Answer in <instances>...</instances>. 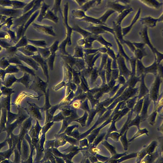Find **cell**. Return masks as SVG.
Wrapping results in <instances>:
<instances>
[{
  "label": "cell",
  "instance_id": "obj_1",
  "mask_svg": "<svg viewBox=\"0 0 163 163\" xmlns=\"http://www.w3.org/2000/svg\"><path fill=\"white\" fill-rule=\"evenodd\" d=\"M162 80L159 75L156 77L154 83L153 84L151 90V97L155 102L157 100L158 96L160 87Z\"/></svg>",
  "mask_w": 163,
  "mask_h": 163
},
{
  "label": "cell",
  "instance_id": "obj_2",
  "mask_svg": "<svg viewBox=\"0 0 163 163\" xmlns=\"http://www.w3.org/2000/svg\"><path fill=\"white\" fill-rule=\"evenodd\" d=\"M139 21L142 25L151 28L155 27L157 23L158 22V18L153 17L151 16L141 18Z\"/></svg>",
  "mask_w": 163,
  "mask_h": 163
},
{
  "label": "cell",
  "instance_id": "obj_3",
  "mask_svg": "<svg viewBox=\"0 0 163 163\" xmlns=\"http://www.w3.org/2000/svg\"><path fill=\"white\" fill-rule=\"evenodd\" d=\"M139 34L144 43L148 45L151 49L153 53H155L156 49L153 47L149 40L148 34V27L144 26L140 31Z\"/></svg>",
  "mask_w": 163,
  "mask_h": 163
},
{
  "label": "cell",
  "instance_id": "obj_4",
  "mask_svg": "<svg viewBox=\"0 0 163 163\" xmlns=\"http://www.w3.org/2000/svg\"><path fill=\"white\" fill-rule=\"evenodd\" d=\"M143 4L150 8L158 9L162 5V3L159 2L158 0H139Z\"/></svg>",
  "mask_w": 163,
  "mask_h": 163
},
{
  "label": "cell",
  "instance_id": "obj_5",
  "mask_svg": "<svg viewBox=\"0 0 163 163\" xmlns=\"http://www.w3.org/2000/svg\"><path fill=\"white\" fill-rule=\"evenodd\" d=\"M158 65L156 59L154 62L151 66L148 67H144V74L151 73L156 75L158 69Z\"/></svg>",
  "mask_w": 163,
  "mask_h": 163
},
{
  "label": "cell",
  "instance_id": "obj_6",
  "mask_svg": "<svg viewBox=\"0 0 163 163\" xmlns=\"http://www.w3.org/2000/svg\"><path fill=\"white\" fill-rule=\"evenodd\" d=\"M141 93L140 95L141 97L146 95V94L148 93L149 90L148 88L146 87L144 82V77L145 75L142 74L141 75Z\"/></svg>",
  "mask_w": 163,
  "mask_h": 163
},
{
  "label": "cell",
  "instance_id": "obj_7",
  "mask_svg": "<svg viewBox=\"0 0 163 163\" xmlns=\"http://www.w3.org/2000/svg\"><path fill=\"white\" fill-rule=\"evenodd\" d=\"M35 59L38 62L41 64L42 66L43 67L44 70L45 71L46 73H47V65L43 60L40 57H37Z\"/></svg>",
  "mask_w": 163,
  "mask_h": 163
},
{
  "label": "cell",
  "instance_id": "obj_8",
  "mask_svg": "<svg viewBox=\"0 0 163 163\" xmlns=\"http://www.w3.org/2000/svg\"><path fill=\"white\" fill-rule=\"evenodd\" d=\"M137 57L139 60H141L143 57L146 56V54L145 50H142L141 49L138 50L137 52Z\"/></svg>",
  "mask_w": 163,
  "mask_h": 163
},
{
  "label": "cell",
  "instance_id": "obj_9",
  "mask_svg": "<svg viewBox=\"0 0 163 163\" xmlns=\"http://www.w3.org/2000/svg\"><path fill=\"white\" fill-rule=\"evenodd\" d=\"M155 54L157 55V59L156 60L157 63L159 64L162 60L163 59V54L160 52L156 50L155 51Z\"/></svg>",
  "mask_w": 163,
  "mask_h": 163
},
{
  "label": "cell",
  "instance_id": "obj_10",
  "mask_svg": "<svg viewBox=\"0 0 163 163\" xmlns=\"http://www.w3.org/2000/svg\"><path fill=\"white\" fill-rule=\"evenodd\" d=\"M20 82L23 83L24 84L26 85L28 84V78L27 76L24 77L22 79H20Z\"/></svg>",
  "mask_w": 163,
  "mask_h": 163
},
{
  "label": "cell",
  "instance_id": "obj_11",
  "mask_svg": "<svg viewBox=\"0 0 163 163\" xmlns=\"http://www.w3.org/2000/svg\"><path fill=\"white\" fill-rule=\"evenodd\" d=\"M54 58V55H52L51 57L50 58L49 60V64L50 67H53V61Z\"/></svg>",
  "mask_w": 163,
  "mask_h": 163
},
{
  "label": "cell",
  "instance_id": "obj_12",
  "mask_svg": "<svg viewBox=\"0 0 163 163\" xmlns=\"http://www.w3.org/2000/svg\"><path fill=\"white\" fill-rule=\"evenodd\" d=\"M58 44H57V42L56 43H55L51 47V50L52 52H55L57 50Z\"/></svg>",
  "mask_w": 163,
  "mask_h": 163
},
{
  "label": "cell",
  "instance_id": "obj_13",
  "mask_svg": "<svg viewBox=\"0 0 163 163\" xmlns=\"http://www.w3.org/2000/svg\"><path fill=\"white\" fill-rule=\"evenodd\" d=\"M145 44L144 43H139L137 44V47L139 48V49L143 50H144V47Z\"/></svg>",
  "mask_w": 163,
  "mask_h": 163
},
{
  "label": "cell",
  "instance_id": "obj_14",
  "mask_svg": "<svg viewBox=\"0 0 163 163\" xmlns=\"http://www.w3.org/2000/svg\"><path fill=\"white\" fill-rule=\"evenodd\" d=\"M24 60H25L28 64H30L31 65L34 64V63H33V61L32 60H31V59H29L28 58L24 59Z\"/></svg>",
  "mask_w": 163,
  "mask_h": 163
},
{
  "label": "cell",
  "instance_id": "obj_15",
  "mask_svg": "<svg viewBox=\"0 0 163 163\" xmlns=\"http://www.w3.org/2000/svg\"><path fill=\"white\" fill-rule=\"evenodd\" d=\"M8 52L9 53H13L15 51L16 49L15 48H9L8 50Z\"/></svg>",
  "mask_w": 163,
  "mask_h": 163
},
{
  "label": "cell",
  "instance_id": "obj_16",
  "mask_svg": "<svg viewBox=\"0 0 163 163\" xmlns=\"http://www.w3.org/2000/svg\"><path fill=\"white\" fill-rule=\"evenodd\" d=\"M158 22H163V12L160 17L158 18Z\"/></svg>",
  "mask_w": 163,
  "mask_h": 163
},
{
  "label": "cell",
  "instance_id": "obj_17",
  "mask_svg": "<svg viewBox=\"0 0 163 163\" xmlns=\"http://www.w3.org/2000/svg\"><path fill=\"white\" fill-rule=\"evenodd\" d=\"M162 36H163V30H162Z\"/></svg>",
  "mask_w": 163,
  "mask_h": 163
}]
</instances>
